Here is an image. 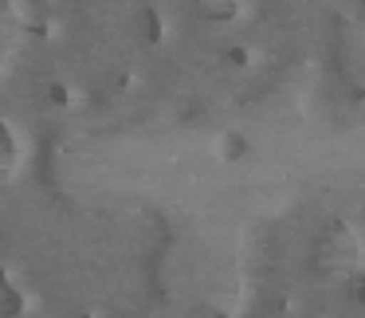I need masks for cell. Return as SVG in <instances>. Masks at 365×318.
<instances>
[{
  "label": "cell",
  "instance_id": "3957f363",
  "mask_svg": "<svg viewBox=\"0 0 365 318\" xmlns=\"http://www.w3.org/2000/svg\"><path fill=\"white\" fill-rule=\"evenodd\" d=\"M228 59H232V63H247V51H244V48H232Z\"/></svg>",
  "mask_w": 365,
  "mask_h": 318
},
{
  "label": "cell",
  "instance_id": "7a4b0ae2",
  "mask_svg": "<svg viewBox=\"0 0 365 318\" xmlns=\"http://www.w3.org/2000/svg\"><path fill=\"white\" fill-rule=\"evenodd\" d=\"M349 299H354L357 307H365V271H357V275L349 279Z\"/></svg>",
  "mask_w": 365,
  "mask_h": 318
},
{
  "label": "cell",
  "instance_id": "6da1fadb",
  "mask_svg": "<svg viewBox=\"0 0 365 318\" xmlns=\"http://www.w3.org/2000/svg\"><path fill=\"white\" fill-rule=\"evenodd\" d=\"M357 263V240L346 224H330L314 244V267L318 271H349Z\"/></svg>",
  "mask_w": 365,
  "mask_h": 318
}]
</instances>
